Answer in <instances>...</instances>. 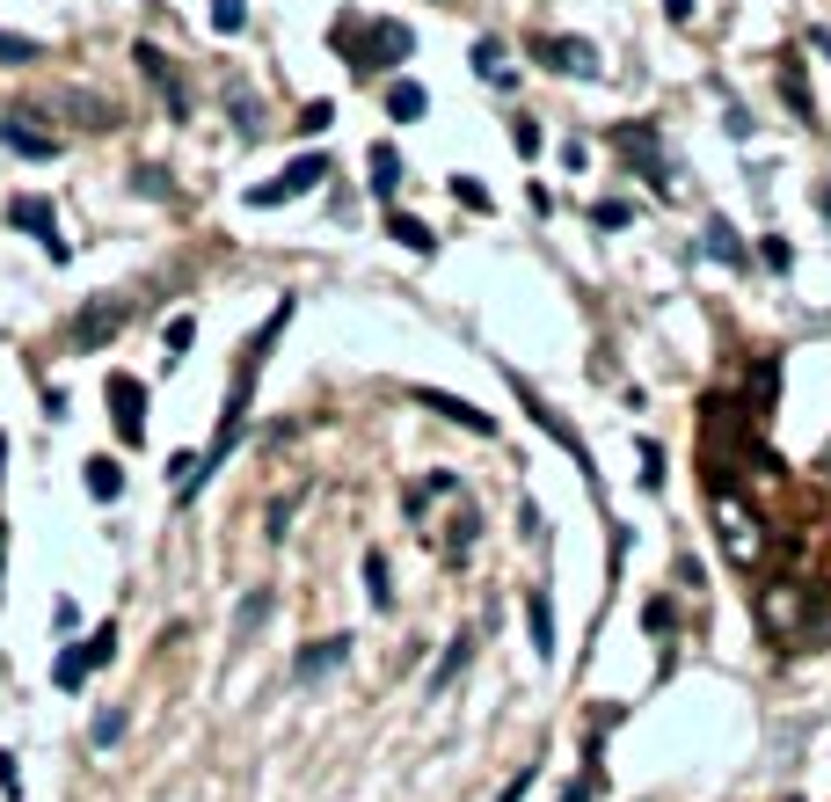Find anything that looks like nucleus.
Here are the masks:
<instances>
[{
  "label": "nucleus",
  "instance_id": "f257e3e1",
  "mask_svg": "<svg viewBox=\"0 0 831 802\" xmlns=\"http://www.w3.org/2000/svg\"><path fill=\"white\" fill-rule=\"evenodd\" d=\"M708 518H715V541H722L729 569H759L766 562V518L745 504V489H708Z\"/></svg>",
  "mask_w": 831,
  "mask_h": 802
},
{
  "label": "nucleus",
  "instance_id": "f03ea898",
  "mask_svg": "<svg viewBox=\"0 0 831 802\" xmlns=\"http://www.w3.org/2000/svg\"><path fill=\"white\" fill-rule=\"evenodd\" d=\"M329 44L336 52L350 59V66L365 73V81H372V73H387V66H401V59L416 52V37H409V22H372V30H365L358 16H343L329 30Z\"/></svg>",
  "mask_w": 831,
  "mask_h": 802
},
{
  "label": "nucleus",
  "instance_id": "7ed1b4c3",
  "mask_svg": "<svg viewBox=\"0 0 831 802\" xmlns=\"http://www.w3.org/2000/svg\"><path fill=\"white\" fill-rule=\"evenodd\" d=\"M817 620V584H802V576H780V584H766L759 592V628L780 635V642H802Z\"/></svg>",
  "mask_w": 831,
  "mask_h": 802
},
{
  "label": "nucleus",
  "instance_id": "20e7f679",
  "mask_svg": "<svg viewBox=\"0 0 831 802\" xmlns=\"http://www.w3.org/2000/svg\"><path fill=\"white\" fill-rule=\"evenodd\" d=\"M511 394H519V401H525V417H533L540 431H547L554 445H562V453L576 460V474H584V482H591V496H598V460H591V445H584V438H576V423L562 417V409H554V401H540V387L525 380V372H511Z\"/></svg>",
  "mask_w": 831,
  "mask_h": 802
},
{
  "label": "nucleus",
  "instance_id": "39448f33",
  "mask_svg": "<svg viewBox=\"0 0 831 802\" xmlns=\"http://www.w3.org/2000/svg\"><path fill=\"white\" fill-rule=\"evenodd\" d=\"M606 140H613V154L627 161V168L649 183V191H664L671 197V168H664V140L649 132V124H606Z\"/></svg>",
  "mask_w": 831,
  "mask_h": 802
},
{
  "label": "nucleus",
  "instance_id": "423d86ee",
  "mask_svg": "<svg viewBox=\"0 0 831 802\" xmlns=\"http://www.w3.org/2000/svg\"><path fill=\"white\" fill-rule=\"evenodd\" d=\"M314 183H329V161L321 154H299L285 175H270V183H256L248 191V212H270V205H293V197H307Z\"/></svg>",
  "mask_w": 831,
  "mask_h": 802
},
{
  "label": "nucleus",
  "instance_id": "0eeeda50",
  "mask_svg": "<svg viewBox=\"0 0 831 802\" xmlns=\"http://www.w3.org/2000/svg\"><path fill=\"white\" fill-rule=\"evenodd\" d=\"M124 321H132V299H117V292H95V299H88V307H81V315H73V350H103L110 343V336H117L124 329Z\"/></svg>",
  "mask_w": 831,
  "mask_h": 802
},
{
  "label": "nucleus",
  "instance_id": "6e6552de",
  "mask_svg": "<svg viewBox=\"0 0 831 802\" xmlns=\"http://www.w3.org/2000/svg\"><path fill=\"white\" fill-rule=\"evenodd\" d=\"M533 59H540V66H554V73H570V81L606 73V66H598V44H584V37H547V30H540L533 37Z\"/></svg>",
  "mask_w": 831,
  "mask_h": 802
},
{
  "label": "nucleus",
  "instance_id": "1a4fd4ad",
  "mask_svg": "<svg viewBox=\"0 0 831 802\" xmlns=\"http://www.w3.org/2000/svg\"><path fill=\"white\" fill-rule=\"evenodd\" d=\"M110 657H117V628H95L88 642H73L66 657L52 664V686H66V693H73V686H81L88 671H95V664H110Z\"/></svg>",
  "mask_w": 831,
  "mask_h": 802
},
{
  "label": "nucleus",
  "instance_id": "9d476101",
  "mask_svg": "<svg viewBox=\"0 0 831 802\" xmlns=\"http://www.w3.org/2000/svg\"><path fill=\"white\" fill-rule=\"evenodd\" d=\"M8 219H16L22 234H37V248H44L52 263H66V256H73V248H66V234H59V212L44 205V197H16V205H8Z\"/></svg>",
  "mask_w": 831,
  "mask_h": 802
},
{
  "label": "nucleus",
  "instance_id": "9b49d317",
  "mask_svg": "<svg viewBox=\"0 0 831 802\" xmlns=\"http://www.w3.org/2000/svg\"><path fill=\"white\" fill-rule=\"evenodd\" d=\"M416 401H423L431 417H445V423H460V431H474V438H496V417H482L474 401L445 394V387H416Z\"/></svg>",
  "mask_w": 831,
  "mask_h": 802
},
{
  "label": "nucleus",
  "instance_id": "f8f14e48",
  "mask_svg": "<svg viewBox=\"0 0 831 802\" xmlns=\"http://www.w3.org/2000/svg\"><path fill=\"white\" fill-rule=\"evenodd\" d=\"M0 146H8V154H22V161H52V154H59L52 132H37V124H30V110H8V117H0Z\"/></svg>",
  "mask_w": 831,
  "mask_h": 802
},
{
  "label": "nucleus",
  "instance_id": "ddd939ff",
  "mask_svg": "<svg viewBox=\"0 0 831 802\" xmlns=\"http://www.w3.org/2000/svg\"><path fill=\"white\" fill-rule=\"evenodd\" d=\"M132 59H138V73H146V81L161 88V103H168V117H191V88L175 81V66L161 59V44H138Z\"/></svg>",
  "mask_w": 831,
  "mask_h": 802
},
{
  "label": "nucleus",
  "instance_id": "4468645a",
  "mask_svg": "<svg viewBox=\"0 0 831 802\" xmlns=\"http://www.w3.org/2000/svg\"><path fill=\"white\" fill-rule=\"evenodd\" d=\"M110 409H117L124 445H138V438H146V387H138L132 372H117V380H110Z\"/></svg>",
  "mask_w": 831,
  "mask_h": 802
},
{
  "label": "nucleus",
  "instance_id": "2eb2a0df",
  "mask_svg": "<svg viewBox=\"0 0 831 802\" xmlns=\"http://www.w3.org/2000/svg\"><path fill=\"white\" fill-rule=\"evenodd\" d=\"M52 117H73L81 132H110V103L88 88H52Z\"/></svg>",
  "mask_w": 831,
  "mask_h": 802
},
{
  "label": "nucleus",
  "instance_id": "dca6fc26",
  "mask_svg": "<svg viewBox=\"0 0 831 802\" xmlns=\"http://www.w3.org/2000/svg\"><path fill=\"white\" fill-rule=\"evenodd\" d=\"M350 657V635H329V642H307L299 649V664H293V679H329L336 664Z\"/></svg>",
  "mask_w": 831,
  "mask_h": 802
},
{
  "label": "nucleus",
  "instance_id": "f3484780",
  "mask_svg": "<svg viewBox=\"0 0 831 802\" xmlns=\"http://www.w3.org/2000/svg\"><path fill=\"white\" fill-rule=\"evenodd\" d=\"M773 394H780V358H759V366H751V387H745V417H751V423H766Z\"/></svg>",
  "mask_w": 831,
  "mask_h": 802
},
{
  "label": "nucleus",
  "instance_id": "a211bd4d",
  "mask_svg": "<svg viewBox=\"0 0 831 802\" xmlns=\"http://www.w3.org/2000/svg\"><path fill=\"white\" fill-rule=\"evenodd\" d=\"M474 541H482V511L460 504V511H452V525H445V562H452V569L474 555Z\"/></svg>",
  "mask_w": 831,
  "mask_h": 802
},
{
  "label": "nucleus",
  "instance_id": "6ab92c4d",
  "mask_svg": "<svg viewBox=\"0 0 831 802\" xmlns=\"http://www.w3.org/2000/svg\"><path fill=\"white\" fill-rule=\"evenodd\" d=\"M780 95H788V110H796L802 124L817 117V95H810V73H802V59L796 52H780Z\"/></svg>",
  "mask_w": 831,
  "mask_h": 802
},
{
  "label": "nucleus",
  "instance_id": "aec40b11",
  "mask_svg": "<svg viewBox=\"0 0 831 802\" xmlns=\"http://www.w3.org/2000/svg\"><path fill=\"white\" fill-rule=\"evenodd\" d=\"M700 248H708V263H722V270H745V234L729 227V219H708Z\"/></svg>",
  "mask_w": 831,
  "mask_h": 802
},
{
  "label": "nucleus",
  "instance_id": "412c9836",
  "mask_svg": "<svg viewBox=\"0 0 831 802\" xmlns=\"http://www.w3.org/2000/svg\"><path fill=\"white\" fill-rule=\"evenodd\" d=\"M81 474H88V496H95V504H117V496H124V467L110 453H95Z\"/></svg>",
  "mask_w": 831,
  "mask_h": 802
},
{
  "label": "nucleus",
  "instance_id": "4be33fe9",
  "mask_svg": "<svg viewBox=\"0 0 831 802\" xmlns=\"http://www.w3.org/2000/svg\"><path fill=\"white\" fill-rule=\"evenodd\" d=\"M226 110H234V132H242V140H263V103L248 95V81H226Z\"/></svg>",
  "mask_w": 831,
  "mask_h": 802
},
{
  "label": "nucleus",
  "instance_id": "5701e85b",
  "mask_svg": "<svg viewBox=\"0 0 831 802\" xmlns=\"http://www.w3.org/2000/svg\"><path fill=\"white\" fill-rule=\"evenodd\" d=\"M387 234H394V241L409 248V256H431V248H438V234L423 227V219H416V212H401V205L387 212Z\"/></svg>",
  "mask_w": 831,
  "mask_h": 802
},
{
  "label": "nucleus",
  "instance_id": "b1692460",
  "mask_svg": "<svg viewBox=\"0 0 831 802\" xmlns=\"http://www.w3.org/2000/svg\"><path fill=\"white\" fill-rule=\"evenodd\" d=\"M365 175H372V197H394V191H401V154L380 140L372 154H365Z\"/></svg>",
  "mask_w": 831,
  "mask_h": 802
},
{
  "label": "nucleus",
  "instance_id": "393cba45",
  "mask_svg": "<svg viewBox=\"0 0 831 802\" xmlns=\"http://www.w3.org/2000/svg\"><path fill=\"white\" fill-rule=\"evenodd\" d=\"M525 635H533L540 657H554V606H547V592H525Z\"/></svg>",
  "mask_w": 831,
  "mask_h": 802
},
{
  "label": "nucleus",
  "instance_id": "a878e982",
  "mask_svg": "<svg viewBox=\"0 0 831 802\" xmlns=\"http://www.w3.org/2000/svg\"><path fill=\"white\" fill-rule=\"evenodd\" d=\"M423 110H431V95H423L416 81H387V117H394V124H416Z\"/></svg>",
  "mask_w": 831,
  "mask_h": 802
},
{
  "label": "nucleus",
  "instance_id": "bb28decb",
  "mask_svg": "<svg viewBox=\"0 0 831 802\" xmlns=\"http://www.w3.org/2000/svg\"><path fill=\"white\" fill-rule=\"evenodd\" d=\"M474 73H482L489 88H503V95H511V88H519V73L503 66V44H496V37H482V44H474Z\"/></svg>",
  "mask_w": 831,
  "mask_h": 802
},
{
  "label": "nucleus",
  "instance_id": "cd10ccee",
  "mask_svg": "<svg viewBox=\"0 0 831 802\" xmlns=\"http://www.w3.org/2000/svg\"><path fill=\"white\" fill-rule=\"evenodd\" d=\"M431 496H460V474H452V467H431V474H423V482L409 489V518H423V504H431Z\"/></svg>",
  "mask_w": 831,
  "mask_h": 802
},
{
  "label": "nucleus",
  "instance_id": "c85d7f7f",
  "mask_svg": "<svg viewBox=\"0 0 831 802\" xmlns=\"http://www.w3.org/2000/svg\"><path fill=\"white\" fill-rule=\"evenodd\" d=\"M365 598H372V606H394V576H387V555L380 547H372V555H365Z\"/></svg>",
  "mask_w": 831,
  "mask_h": 802
},
{
  "label": "nucleus",
  "instance_id": "c756f323",
  "mask_svg": "<svg viewBox=\"0 0 831 802\" xmlns=\"http://www.w3.org/2000/svg\"><path fill=\"white\" fill-rule=\"evenodd\" d=\"M642 628H649V635H657V642L664 649H671V635H678V606H671V598H649V606H642Z\"/></svg>",
  "mask_w": 831,
  "mask_h": 802
},
{
  "label": "nucleus",
  "instance_id": "7c9ffc66",
  "mask_svg": "<svg viewBox=\"0 0 831 802\" xmlns=\"http://www.w3.org/2000/svg\"><path fill=\"white\" fill-rule=\"evenodd\" d=\"M635 460H642V489L657 496V489H664V474H671V467H664V445H657V438H635Z\"/></svg>",
  "mask_w": 831,
  "mask_h": 802
},
{
  "label": "nucleus",
  "instance_id": "2f4dec72",
  "mask_svg": "<svg viewBox=\"0 0 831 802\" xmlns=\"http://www.w3.org/2000/svg\"><path fill=\"white\" fill-rule=\"evenodd\" d=\"M37 59H44V44H37V37L0 30V66H37Z\"/></svg>",
  "mask_w": 831,
  "mask_h": 802
},
{
  "label": "nucleus",
  "instance_id": "473e14b6",
  "mask_svg": "<svg viewBox=\"0 0 831 802\" xmlns=\"http://www.w3.org/2000/svg\"><path fill=\"white\" fill-rule=\"evenodd\" d=\"M212 30H219V37H242V30H248V0H212Z\"/></svg>",
  "mask_w": 831,
  "mask_h": 802
},
{
  "label": "nucleus",
  "instance_id": "72a5a7b5",
  "mask_svg": "<svg viewBox=\"0 0 831 802\" xmlns=\"http://www.w3.org/2000/svg\"><path fill=\"white\" fill-rule=\"evenodd\" d=\"M468 657H474V635H460V642L445 649V664H438V671H431V686H452V679H460V671H468Z\"/></svg>",
  "mask_w": 831,
  "mask_h": 802
},
{
  "label": "nucleus",
  "instance_id": "f704fd0d",
  "mask_svg": "<svg viewBox=\"0 0 831 802\" xmlns=\"http://www.w3.org/2000/svg\"><path fill=\"white\" fill-rule=\"evenodd\" d=\"M117 737H124V708H103V716L88 722V744H95V751H110Z\"/></svg>",
  "mask_w": 831,
  "mask_h": 802
},
{
  "label": "nucleus",
  "instance_id": "c9c22d12",
  "mask_svg": "<svg viewBox=\"0 0 831 802\" xmlns=\"http://www.w3.org/2000/svg\"><path fill=\"white\" fill-rule=\"evenodd\" d=\"M627 219H635V212H627L620 197H598V205H591V227H598V234H620Z\"/></svg>",
  "mask_w": 831,
  "mask_h": 802
},
{
  "label": "nucleus",
  "instance_id": "e433bc0d",
  "mask_svg": "<svg viewBox=\"0 0 831 802\" xmlns=\"http://www.w3.org/2000/svg\"><path fill=\"white\" fill-rule=\"evenodd\" d=\"M191 343H197V321H191V315H175V321H168V336H161V350H168V366H175V358H183Z\"/></svg>",
  "mask_w": 831,
  "mask_h": 802
},
{
  "label": "nucleus",
  "instance_id": "4c0bfd02",
  "mask_svg": "<svg viewBox=\"0 0 831 802\" xmlns=\"http://www.w3.org/2000/svg\"><path fill=\"white\" fill-rule=\"evenodd\" d=\"M263 613H270V592H248L242 613H234V635H256L263 628Z\"/></svg>",
  "mask_w": 831,
  "mask_h": 802
},
{
  "label": "nucleus",
  "instance_id": "58836bf2",
  "mask_svg": "<svg viewBox=\"0 0 831 802\" xmlns=\"http://www.w3.org/2000/svg\"><path fill=\"white\" fill-rule=\"evenodd\" d=\"M759 263H766V270H780V278H788V270H796V248L780 241V234H766V241H759Z\"/></svg>",
  "mask_w": 831,
  "mask_h": 802
},
{
  "label": "nucleus",
  "instance_id": "ea45409f",
  "mask_svg": "<svg viewBox=\"0 0 831 802\" xmlns=\"http://www.w3.org/2000/svg\"><path fill=\"white\" fill-rule=\"evenodd\" d=\"M452 197H460V205H468V212H489V191H482V183H474V175H452Z\"/></svg>",
  "mask_w": 831,
  "mask_h": 802
},
{
  "label": "nucleus",
  "instance_id": "a19ab883",
  "mask_svg": "<svg viewBox=\"0 0 831 802\" xmlns=\"http://www.w3.org/2000/svg\"><path fill=\"white\" fill-rule=\"evenodd\" d=\"M132 183H138V197H175V183H168V175H161V168H138Z\"/></svg>",
  "mask_w": 831,
  "mask_h": 802
},
{
  "label": "nucleus",
  "instance_id": "79ce46f5",
  "mask_svg": "<svg viewBox=\"0 0 831 802\" xmlns=\"http://www.w3.org/2000/svg\"><path fill=\"white\" fill-rule=\"evenodd\" d=\"M329 124H336V103H307L299 110V132H329Z\"/></svg>",
  "mask_w": 831,
  "mask_h": 802
},
{
  "label": "nucleus",
  "instance_id": "37998d69",
  "mask_svg": "<svg viewBox=\"0 0 831 802\" xmlns=\"http://www.w3.org/2000/svg\"><path fill=\"white\" fill-rule=\"evenodd\" d=\"M293 511H299V496H277V504H270V541H285V525H293Z\"/></svg>",
  "mask_w": 831,
  "mask_h": 802
},
{
  "label": "nucleus",
  "instance_id": "c03bdc74",
  "mask_svg": "<svg viewBox=\"0 0 831 802\" xmlns=\"http://www.w3.org/2000/svg\"><path fill=\"white\" fill-rule=\"evenodd\" d=\"M511 146H519V154H540V124L519 117V124H511Z\"/></svg>",
  "mask_w": 831,
  "mask_h": 802
},
{
  "label": "nucleus",
  "instance_id": "a18cd8bd",
  "mask_svg": "<svg viewBox=\"0 0 831 802\" xmlns=\"http://www.w3.org/2000/svg\"><path fill=\"white\" fill-rule=\"evenodd\" d=\"M525 788H533V767H519V773H511V788H503V795H496V802H519V795H525Z\"/></svg>",
  "mask_w": 831,
  "mask_h": 802
},
{
  "label": "nucleus",
  "instance_id": "49530a36",
  "mask_svg": "<svg viewBox=\"0 0 831 802\" xmlns=\"http://www.w3.org/2000/svg\"><path fill=\"white\" fill-rule=\"evenodd\" d=\"M0 788H8V795L22 788V781H16V759H8V751H0Z\"/></svg>",
  "mask_w": 831,
  "mask_h": 802
},
{
  "label": "nucleus",
  "instance_id": "de8ad7c7",
  "mask_svg": "<svg viewBox=\"0 0 831 802\" xmlns=\"http://www.w3.org/2000/svg\"><path fill=\"white\" fill-rule=\"evenodd\" d=\"M664 16H671V22H693V0H664Z\"/></svg>",
  "mask_w": 831,
  "mask_h": 802
},
{
  "label": "nucleus",
  "instance_id": "09e8293b",
  "mask_svg": "<svg viewBox=\"0 0 831 802\" xmlns=\"http://www.w3.org/2000/svg\"><path fill=\"white\" fill-rule=\"evenodd\" d=\"M810 44H817V52H824V59H831V30H810Z\"/></svg>",
  "mask_w": 831,
  "mask_h": 802
},
{
  "label": "nucleus",
  "instance_id": "8fccbe9b",
  "mask_svg": "<svg viewBox=\"0 0 831 802\" xmlns=\"http://www.w3.org/2000/svg\"><path fill=\"white\" fill-rule=\"evenodd\" d=\"M817 212H824V219H831V191H817Z\"/></svg>",
  "mask_w": 831,
  "mask_h": 802
},
{
  "label": "nucleus",
  "instance_id": "3c124183",
  "mask_svg": "<svg viewBox=\"0 0 831 802\" xmlns=\"http://www.w3.org/2000/svg\"><path fill=\"white\" fill-rule=\"evenodd\" d=\"M0 555H8V525H0Z\"/></svg>",
  "mask_w": 831,
  "mask_h": 802
},
{
  "label": "nucleus",
  "instance_id": "603ef678",
  "mask_svg": "<svg viewBox=\"0 0 831 802\" xmlns=\"http://www.w3.org/2000/svg\"><path fill=\"white\" fill-rule=\"evenodd\" d=\"M0 460H8V438H0Z\"/></svg>",
  "mask_w": 831,
  "mask_h": 802
},
{
  "label": "nucleus",
  "instance_id": "864d4df0",
  "mask_svg": "<svg viewBox=\"0 0 831 802\" xmlns=\"http://www.w3.org/2000/svg\"><path fill=\"white\" fill-rule=\"evenodd\" d=\"M824 467H831V445H824Z\"/></svg>",
  "mask_w": 831,
  "mask_h": 802
},
{
  "label": "nucleus",
  "instance_id": "5fc2aeb1",
  "mask_svg": "<svg viewBox=\"0 0 831 802\" xmlns=\"http://www.w3.org/2000/svg\"><path fill=\"white\" fill-rule=\"evenodd\" d=\"M788 802H802V795H788Z\"/></svg>",
  "mask_w": 831,
  "mask_h": 802
}]
</instances>
